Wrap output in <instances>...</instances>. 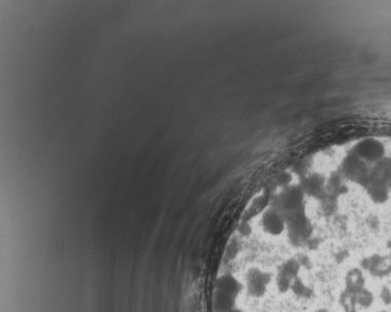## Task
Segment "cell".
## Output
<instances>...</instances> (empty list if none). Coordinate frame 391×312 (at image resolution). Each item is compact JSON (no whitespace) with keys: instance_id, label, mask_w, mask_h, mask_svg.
Segmentation results:
<instances>
[{"instance_id":"cell-1","label":"cell","mask_w":391,"mask_h":312,"mask_svg":"<svg viewBox=\"0 0 391 312\" xmlns=\"http://www.w3.org/2000/svg\"><path fill=\"white\" fill-rule=\"evenodd\" d=\"M302 202H304V191L298 187H290L285 190L278 198V204L286 213L300 210L302 207Z\"/></svg>"},{"instance_id":"cell-2","label":"cell","mask_w":391,"mask_h":312,"mask_svg":"<svg viewBox=\"0 0 391 312\" xmlns=\"http://www.w3.org/2000/svg\"><path fill=\"white\" fill-rule=\"evenodd\" d=\"M286 220L278 210H269L262 216V227L272 236L281 234L285 230Z\"/></svg>"},{"instance_id":"cell-3","label":"cell","mask_w":391,"mask_h":312,"mask_svg":"<svg viewBox=\"0 0 391 312\" xmlns=\"http://www.w3.org/2000/svg\"><path fill=\"white\" fill-rule=\"evenodd\" d=\"M269 282L266 275L262 272H250L249 280H248V286L252 295L260 296L266 290V285Z\"/></svg>"},{"instance_id":"cell-4","label":"cell","mask_w":391,"mask_h":312,"mask_svg":"<svg viewBox=\"0 0 391 312\" xmlns=\"http://www.w3.org/2000/svg\"><path fill=\"white\" fill-rule=\"evenodd\" d=\"M372 295L369 294V291H360V294H359V298H358V301L360 305H364V306H369L370 304H372Z\"/></svg>"},{"instance_id":"cell-5","label":"cell","mask_w":391,"mask_h":312,"mask_svg":"<svg viewBox=\"0 0 391 312\" xmlns=\"http://www.w3.org/2000/svg\"><path fill=\"white\" fill-rule=\"evenodd\" d=\"M316 312H330L328 310H324V308H320V310H317Z\"/></svg>"},{"instance_id":"cell-6","label":"cell","mask_w":391,"mask_h":312,"mask_svg":"<svg viewBox=\"0 0 391 312\" xmlns=\"http://www.w3.org/2000/svg\"><path fill=\"white\" fill-rule=\"evenodd\" d=\"M348 312H356V311H354V310H350V311H348Z\"/></svg>"},{"instance_id":"cell-7","label":"cell","mask_w":391,"mask_h":312,"mask_svg":"<svg viewBox=\"0 0 391 312\" xmlns=\"http://www.w3.org/2000/svg\"><path fill=\"white\" fill-rule=\"evenodd\" d=\"M380 312H385V311H380Z\"/></svg>"}]
</instances>
